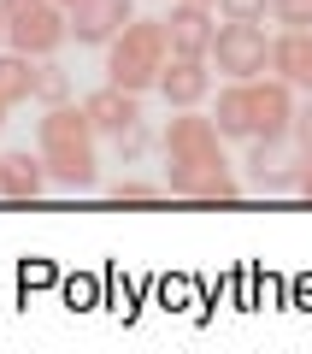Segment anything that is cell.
<instances>
[{
    "label": "cell",
    "instance_id": "obj_1",
    "mask_svg": "<svg viewBox=\"0 0 312 354\" xmlns=\"http://www.w3.org/2000/svg\"><path fill=\"white\" fill-rule=\"evenodd\" d=\"M36 153L48 160V177L59 189H88L100 177V160H95V124H88L83 106H48L36 124Z\"/></svg>",
    "mask_w": 312,
    "mask_h": 354
},
{
    "label": "cell",
    "instance_id": "obj_2",
    "mask_svg": "<svg viewBox=\"0 0 312 354\" xmlns=\"http://www.w3.org/2000/svg\"><path fill=\"white\" fill-rule=\"evenodd\" d=\"M165 59H171V48H165V24H159V18H130V24L106 41V83L130 88V95L159 88Z\"/></svg>",
    "mask_w": 312,
    "mask_h": 354
},
{
    "label": "cell",
    "instance_id": "obj_3",
    "mask_svg": "<svg viewBox=\"0 0 312 354\" xmlns=\"http://www.w3.org/2000/svg\"><path fill=\"white\" fill-rule=\"evenodd\" d=\"M0 12H6V41L30 59H53L71 36V12L59 0H0Z\"/></svg>",
    "mask_w": 312,
    "mask_h": 354
},
{
    "label": "cell",
    "instance_id": "obj_4",
    "mask_svg": "<svg viewBox=\"0 0 312 354\" xmlns=\"http://www.w3.org/2000/svg\"><path fill=\"white\" fill-rule=\"evenodd\" d=\"M206 59H213L230 83H253V77H265V65H271V41H265L260 24H236V18H224Z\"/></svg>",
    "mask_w": 312,
    "mask_h": 354
},
{
    "label": "cell",
    "instance_id": "obj_5",
    "mask_svg": "<svg viewBox=\"0 0 312 354\" xmlns=\"http://www.w3.org/2000/svg\"><path fill=\"white\" fill-rule=\"evenodd\" d=\"M218 142H224V136H218L213 118H200L195 106H183V118L165 124V177L188 171V165H206V160H224Z\"/></svg>",
    "mask_w": 312,
    "mask_h": 354
},
{
    "label": "cell",
    "instance_id": "obj_6",
    "mask_svg": "<svg viewBox=\"0 0 312 354\" xmlns=\"http://www.w3.org/2000/svg\"><path fill=\"white\" fill-rule=\"evenodd\" d=\"M165 24V48L183 53V59H206L213 53V36H218V18L206 0H171V12L159 18Z\"/></svg>",
    "mask_w": 312,
    "mask_h": 354
},
{
    "label": "cell",
    "instance_id": "obj_7",
    "mask_svg": "<svg viewBox=\"0 0 312 354\" xmlns=\"http://www.w3.org/2000/svg\"><path fill=\"white\" fill-rule=\"evenodd\" d=\"M300 177V148H289V136H253L248 148V183L260 195H283Z\"/></svg>",
    "mask_w": 312,
    "mask_h": 354
},
{
    "label": "cell",
    "instance_id": "obj_8",
    "mask_svg": "<svg viewBox=\"0 0 312 354\" xmlns=\"http://www.w3.org/2000/svg\"><path fill=\"white\" fill-rule=\"evenodd\" d=\"M248 118H253V136H289V124H295V88L283 77H253L248 83Z\"/></svg>",
    "mask_w": 312,
    "mask_h": 354
},
{
    "label": "cell",
    "instance_id": "obj_9",
    "mask_svg": "<svg viewBox=\"0 0 312 354\" xmlns=\"http://www.w3.org/2000/svg\"><path fill=\"white\" fill-rule=\"evenodd\" d=\"M130 18H136L130 0H77L71 6V36L83 41V48H106Z\"/></svg>",
    "mask_w": 312,
    "mask_h": 354
},
{
    "label": "cell",
    "instance_id": "obj_10",
    "mask_svg": "<svg viewBox=\"0 0 312 354\" xmlns=\"http://www.w3.org/2000/svg\"><path fill=\"white\" fill-rule=\"evenodd\" d=\"M159 95L183 113V106H200L206 95H213V59H183V53H171L159 71Z\"/></svg>",
    "mask_w": 312,
    "mask_h": 354
},
{
    "label": "cell",
    "instance_id": "obj_11",
    "mask_svg": "<svg viewBox=\"0 0 312 354\" xmlns=\"http://www.w3.org/2000/svg\"><path fill=\"white\" fill-rule=\"evenodd\" d=\"M165 189L183 195V201H236L242 183L230 177V165H224V160H206V165H188V171L165 177Z\"/></svg>",
    "mask_w": 312,
    "mask_h": 354
},
{
    "label": "cell",
    "instance_id": "obj_12",
    "mask_svg": "<svg viewBox=\"0 0 312 354\" xmlns=\"http://www.w3.org/2000/svg\"><path fill=\"white\" fill-rule=\"evenodd\" d=\"M48 183L53 177H48V160L41 153H30V148L0 153V201H36Z\"/></svg>",
    "mask_w": 312,
    "mask_h": 354
},
{
    "label": "cell",
    "instance_id": "obj_13",
    "mask_svg": "<svg viewBox=\"0 0 312 354\" xmlns=\"http://www.w3.org/2000/svg\"><path fill=\"white\" fill-rule=\"evenodd\" d=\"M83 113H88V124H95V136H118V130H130L142 118V95L106 83V88H95V95L83 101Z\"/></svg>",
    "mask_w": 312,
    "mask_h": 354
},
{
    "label": "cell",
    "instance_id": "obj_14",
    "mask_svg": "<svg viewBox=\"0 0 312 354\" xmlns=\"http://www.w3.org/2000/svg\"><path fill=\"white\" fill-rule=\"evenodd\" d=\"M271 71L283 77L289 88H306L312 95V30H283L271 41Z\"/></svg>",
    "mask_w": 312,
    "mask_h": 354
},
{
    "label": "cell",
    "instance_id": "obj_15",
    "mask_svg": "<svg viewBox=\"0 0 312 354\" xmlns=\"http://www.w3.org/2000/svg\"><path fill=\"white\" fill-rule=\"evenodd\" d=\"M213 124H218V136H230V142H253V118H248V83H230V88H218Z\"/></svg>",
    "mask_w": 312,
    "mask_h": 354
},
{
    "label": "cell",
    "instance_id": "obj_16",
    "mask_svg": "<svg viewBox=\"0 0 312 354\" xmlns=\"http://www.w3.org/2000/svg\"><path fill=\"white\" fill-rule=\"evenodd\" d=\"M30 88H36V59L30 53H0V101L6 106H18V101H30Z\"/></svg>",
    "mask_w": 312,
    "mask_h": 354
},
{
    "label": "cell",
    "instance_id": "obj_17",
    "mask_svg": "<svg viewBox=\"0 0 312 354\" xmlns=\"http://www.w3.org/2000/svg\"><path fill=\"white\" fill-rule=\"evenodd\" d=\"M36 106H65L71 101V71L59 59H36V88H30Z\"/></svg>",
    "mask_w": 312,
    "mask_h": 354
},
{
    "label": "cell",
    "instance_id": "obj_18",
    "mask_svg": "<svg viewBox=\"0 0 312 354\" xmlns=\"http://www.w3.org/2000/svg\"><path fill=\"white\" fill-rule=\"evenodd\" d=\"M106 195H113V201H159V183H153V177H113V183H106Z\"/></svg>",
    "mask_w": 312,
    "mask_h": 354
},
{
    "label": "cell",
    "instance_id": "obj_19",
    "mask_svg": "<svg viewBox=\"0 0 312 354\" xmlns=\"http://www.w3.org/2000/svg\"><path fill=\"white\" fill-rule=\"evenodd\" d=\"M218 18H236V24H265V12H271V0H213Z\"/></svg>",
    "mask_w": 312,
    "mask_h": 354
},
{
    "label": "cell",
    "instance_id": "obj_20",
    "mask_svg": "<svg viewBox=\"0 0 312 354\" xmlns=\"http://www.w3.org/2000/svg\"><path fill=\"white\" fill-rule=\"evenodd\" d=\"M271 18L283 30H312V0H271Z\"/></svg>",
    "mask_w": 312,
    "mask_h": 354
},
{
    "label": "cell",
    "instance_id": "obj_21",
    "mask_svg": "<svg viewBox=\"0 0 312 354\" xmlns=\"http://www.w3.org/2000/svg\"><path fill=\"white\" fill-rule=\"evenodd\" d=\"M113 142H118V165H136L142 153H148V124L136 118V124H130V130H118Z\"/></svg>",
    "mask_w": 312,
    "mask_h": 354
},
{
    "label": "cell",
    "instance_id": "obj_22",
    "mask_svg": "<svg viewBox=\"0 0 312 354\" xmlns=\"http://www.w3.org/2000/svg\"><path fill=\"white\" fill-rule=\"evenodd\" d=\"M289 136H295L300 153H312V95H306V106H295V124H289Z\"/></svg>",
    "mask_w": 312,
    "mask_h": 354
},
{
    "label": "cell",
    "instance_id": "obj_23",
    "mask_svg": "<svg viewBox=\"0 0 312 354\" xmlns=\"http://www.w3.org/2000/svg\"><path fill=\"white\" fill-rule=\"evenodd\" d=\"M295 189L312 201V153H300V177H295Z\"/></svg>",
    "mask_w": 312,
    "mask_h": 354
},
{
    "label": "cell",
    "instance_id": "obj_24",
    "mask_svg": "<svg viewBox=\"0 0 312 354\" xmlns=\"http://www.w3.org/2000/svg\"><path fill=\"white\" fill-rule=\"evenodd\" d=\"M0 48H6V12H0Z\"/></svg>",
    "mask_w": 312,
    "mask_h": 354
},
{
    "label": "cell",
    "instance_id": "obj_25",
    "mask_svg": "<svg viewBox=\"0 0 312 354\" xmlns=\"http://www.w3.org/2000/svg\"><path fill=\"white\" fill-rule=\"evenodd\" d=\"M6 113H12V106H6V101H0V124H6Z\"/></svg>",
    "mask_w": 312,
    "mask_h": 354
},
{
    "label": "cell",
    "instance_id": "obj_26",
    "mask_svg": "<svg viewBox=\"0 0 312 354\" xmlns=\"http://www.w3.org/2000/svg\"><path fill=\"white\" fill-rule=\"evenodd\" d=\"M59 6H65V12H71V6H77V0H59Z\"/></svg>",
    "mask_w": 312,
    "mask_h": 354
},
{
    "label": "cell",
    "instance_id": "obj_27",
    "mask_svg": "<svg viewBox=\"0 0 312 354\" xmlns=\"http://www.w3.org/2000/svg\"><path fill=\"white\" fill-rule=\"evenodd\" d=\"M206 6H213V0H206Z\"/></svg>",
    "mask_w": 312,
    "mask_h": 354
}]
</instances>
